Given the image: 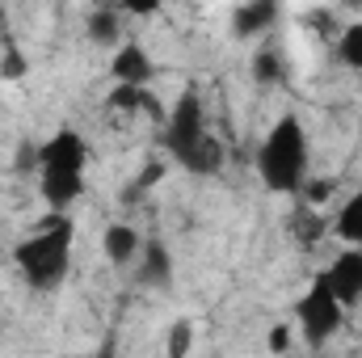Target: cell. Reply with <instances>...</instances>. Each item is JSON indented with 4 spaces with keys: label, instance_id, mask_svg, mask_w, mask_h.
Returning a JSON list of instances; mask_svg holds the SVG:
<instances>
[{
    "label": "cell",
    "instance_id": "obj_10",
    "mask_svg": "<svg viewBox=\"0 0 362 358\" xmlns=\"http://www.w3.org/2000/svg\"><path fill=\"white\" fill-rule=\"evenodd\" d=\"M139 249H144V241H139V232H135L131 224H110V228L101 232V253H105L114 266L135 262V258H139Z\"/></svg>",
    "mask_w": 362,
    "mask_h": 358
},
{
    "label": "cell",
    "instance_id": "obj_2",
    "mask_svg": "<svg viewBox=\"0 0 362 358\" xmlns=\"http://www.w3.org/2000/svg\"><path fill=\"white\" fill-rule=\"evenodd\" d=\"M72 219L68 215H55V219H42L17 249H13V262L21 270V278L34 287V291H55L68 266H72Z\"/></svg>",
    "mask_w": 362,
    "mask_h": 358
},
{
    "label": "cell",
    "instance_id": "obj_25",
    "mask_svg": "<svg viewBox=\"0 0 362 358\" xmlns=\"http://www.w3.org/2000/svg\"><path fill=\"white\" fill-rule=\"evenodd\" d=\"M85 358H114V350H110V346H105V350H101V354H85Z\"/></svg>",
    "mask_w": 362,
    "mask_h": 358
},
{
    "label": "cell",
    "instance_id": "obj_18",
    "mask_svg": "<svg viewBox=\"0 0 362 358\" xmlns=\"http://www.w3.org/2000/svg\"><path fill=\"white\" fill-rule=\"evenodd\" d=\"M165 350H169V358H185L194 350V325H189V321H173V325H169Z\"/></svg>",
    "mask_w": 362,
    "mask_h": 358
},
{
    "label": "cell",
    "instance_id": "obj_9",
    "mask_svg": "<svg viewBox=\"0 0 362 358\" xmlns=\"http://www.w3.org/2000/svg\"><path fill=\"white\" fill-rule=\"evenodd\" d=\"M274 21H278V4L274 0H249L232 13V34L236 38H253V34H266Z\"/></svg>",
    "mask_w": 362,
    "mask_h": 358
},
{
    "label": "cell",
    "instance_id": "obj_3",
    "mask_svg": "<svg viewBox=\"0 0 362 358\" xmlns=\"http://www.w3.org/2000/svg\"><path fill=\"white\" fill-rule=\"evenodd\" d=\"M257 173L270 194H299L308 181V131L295 114H282L262 139Z\"/></svg>",
    "mask_w": 362,
    "mask_h": 358
},
{
    "label": "cell",
    "instance_id": "obj_19",
    "mask_svg": "<svg viewBox=\"0 0 362 358\" xmlns=\"http://www.w3.org/2000/svg\"><path fill=\"white\" fill-rule=\"evenodd\" d=\"M25 72H30V64H25L21 47H13V42H8V47H4V59H0V76H4V81H21Z\"/></svg>",
    "mask_w": 362,
    "mask_h": 358
},
{
    "label": "cell",
    "instance_id": "obj_20",
    "mask_svg": "<svg viewBox=\"0 0 362 358\" xmlns=\"http://www.w3.org/2000/svg\"><path fill=\"white\" fill-rule=\"evenodd\" d=\"M160 178H165V165H160V161H148V165L139 169V178H135V185H131V190H127L122 198L131 202L135 194H144V190H152V185H156V181H160Z\"/></svg>",
    "mask_w": 362,
    "mask_h": 358
},
{
    "label": "cell",
    "instance_id": "obj_22",
    "mask_svg": "<svg viewBox=\"0 0 362 358\" xmlns=\"http://www.w3.org/2000/svg\"><path fill=\"white\" fill-rule=\"evenodd\" d=\"M13 173H21V178L38 173V144H21V152H17V169H13Z\"/></svg>",
    "mask_w": 362,
    "mask_h": 358
},
{
    "label": "cell",
    "instance_id": "obj_16",
    "mask_svg": "<svg viewBox=\"0 0 362 358\" xmlns=\"http://www.w3.org/2000/svg\"><path fill=\"white\" fill-rule=\"evenodd\" d=\"M337 59L362 72V21H350L346 30H337Z\"/></svg>",
    "mask_w": 362,
    "mask_h": 358
},
{
    "label": "cell",
    "instance_id": "obj_15",
    "mask_svg": "<svg viewBox=\"0 0 362 358\" xmlns=\"http://www.w3.org/2000/svg\"><path fill=\"white\" fill-rule=\"evenodd\" d=\"M291 232H295V241L303 245V249H312V245H320L325 241V219L312 211V207H295V215H291Z\"/></svg>",
    "mask_w": 362,
    "mask_h": 358
},
{
    "label": "cell",
    "instance_id": "obj_24",
    "mask_svg": "<svg viewBox=\"0 0 362 358\" xmlns=\"http://www.w3.org/2000/svg\"><path fill=\"white\" fill-rule=\"evenodd\" d=\"M156 8H160V4H156V0H148V4H144V0H139V4H127V8H122V13H156Z\"/></svg>",
    "mask_w": 362,
    "mask_h": 358
},
{
    "label": "cell",
    "instance_id": "obj_7",
    "mask_svg": "<svg viewBox=\"0 0 362 358\" xmlns=\"http://www.w3.org/2000/svg\"><path fill=\"white\" fill-rule=\"evenodd\" d=\"M110 72H114V85H127V89H148V81L156 76V64L152 55L139 47V42H122L110 59Z\"/></svg>",
    "mask_w": 362,
    "mask_h": 358
},
{
    "label": "cell",
    "instance_id": "obj_17",
    "mask_svg": "<svg viewBox=\"0 0 362 358\" xmlns=\"http://www.w3.org/2000/svg\"><path fill=\"white\" fill-rule=\"evenodd\" d=\"M253 76H257V85H282L286 68H282V59L274 51H257L253 55Z\"/></svg>",
    "mask_w": 362,
    "mask_h": 358
},
{
    "label": "cell",
    "instance_id": "obj_23",
    "mask_svg": "<svg viewBox=\"0 0 362 358\" xmlns=\"http://www.w3.org/2000/svg\"><path fill=\"white\" fill-rule=\"evenodd\" d=\"M266 346H270L274 354H286V346H291V329H286V325H270Z\"/></svg>",
    "mask_w": 362,
    "mask_h": 358
},
{
    "label": "cell",
    "instance_id": "obj_21",
    "mask_svg": "<svg viewBox=\"0 0 362 358\" xmlns=\"http://www.w3.org/2000/svg\"><path fill=\"white\" fill-rule=\"evenodd\" d=\"M299 194H303V207H312V211H316V207H320V202H325V198L333 194V181H329V178H320V181H312V178H308Z\"/></svg>",
    "mask_w": 362,
    "mask_h": 358
},
{
    "label": "cell",
    "instance_id": "obj_4",
    "mask_svg": "<svg viewBox=\"0 0 362 358\" xmlns=\"http://www.w3.org/2000/svg\"><path fill=\"white\" fill-rule=\"evenodd\" d=\"M295 316H299V333H303V342L312 346V350H320L337 329H341V321H346V308L333 299V291H329V282L325 278H316L303 295H299V304H295Z\"/></svg>",
    "mask_w": 362,
    "mask_h": 358
},
{
    "label": "cell",
    "instance_id": "obj_14",
    "mask_svg": "<svg viewBox=\"0 0 362 358\" xmlns=\"http://www.w3.org/2000/svg\"><path fill=\"white\" fill-rule=\"evenodd\" d=\"M333 232L346 241V249H362V190L350 194V202H341V211L333 219Z\"/></svg>",
    "mask_w": 362,
    "mask_h": 358
},
{
    "label": "cell",
    "instance_id": "obj_6",
    "mask_svg": "<svg viewBox=\"0 0 362 358\" xmlns=\"http://www.w3.org/2000/svg\"><path fill=\"white\" fill-rule=\"evenodd\" d=\"M320 278L329 282V291L341 308H354L362 299V249H341Z\"/></svg>",
    "mask_w": 362,
    "mask_h": 358
},
{
    "label": "cell",
    "instance_id": "obj_1",
    "mask_svg": "<svg viewBox=\"0 0 362 358\" xmlns=\"http://www.w3.org/2000/svg\"><path fill=\"white\" fill-rule=\"evenodd\" d=\"M89 148L72 127H59L47 144H38V194L51 211H68L85 194Z\"/></svg>",
    "mask_w": 362,
    "mask_h": 358
},
{
    "label": "cell",
    "instance_id": "obj_12",
    "mask_svg": "<svg viewBox=\"0 0 362 358\" xmlns=\"http://www.w3.org/2000/svg\"><path fill=\"white\" fill-rule=\"evenodd\" d=\"M105 101H110V110H122V114L144 110V114H152V118H169V114L160 110V97H156L152 89H127V85H114Z\"/></svg>",
    "mask_w": 362,
    "mask_h": 358
},
{
    "label": "cell",
    "instance_id": "obj_11",
    "mask_svg": "<svg viewBox=\"0 0 362 358\" xmlns=\"http://www.w3.org/2000/svg\"><path fill=\"white\" fill-rule=\"evenodd\" d=\"M89 38L97 47H114V42H122V8L118 4H97L89 13Z\"/></svg>",
    "mask_w": 362,
    "mask_h": 358
},
{
    "label": "cell",
    "instance_id": "obj_5",
    "mask_svg": "<svg viewBox=\"0 0 362 358\" xmlns=\"http://www.w3.org/2000/svg\"><path fill=\"white\" fill-rule=\"evenodd\" d=\"M211 131H206V118H202V97H198V89H185L173 101V110H169V118H165V148H169V156L173 161H185L202 139H206Z\"/></svg>",
    "mask_w": 362,
    "mask_h": 358
},
{
    "label": "cell",
    "instance_id": "obj_8",
    "mask_svg": "<svg viewBox=\"0 0 362 358\" xmlns=\"http://www.w3.org/2000/svg\"><path fill=\"white\" fill-rule=\"evenodd\" d=\"M169 282H173V253L160 236H148L144 249H139V287L165 291Z\"/></svg>",
    "mask_w": 362,
    "mask_h": 358
},
{
    "label": "cell",
    "instance_id": "obj_13",
    "mask_svg": "<svg viewBox=\"0 0 362 358\" xmlns=\"http://www.w3.org/2000/svg\"><path fill=\"white\" fill-rule=\"evenodd\" d=\"M223 161H228V152H223V144L215 139V135H206L185 161H181V169L185 173H194V178H211V173H219L223 169Z\"/></svg>",
    "mask_w": 362,
    "mask_h": 358
}]
</instances>
